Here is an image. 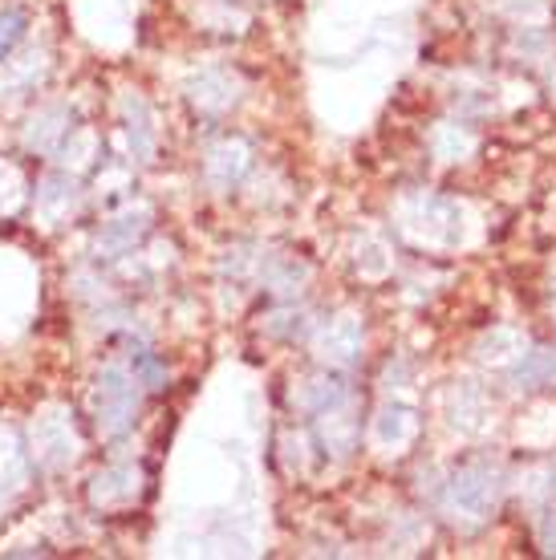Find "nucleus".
<instances>
[{"label":"nucleus","mask_w":556,"mask_h":560,"mask_svg":"<svg viewBox=\"0 0 556 560\" xmlns=\"http://www.w3.org/2000/svg\"><path fill=\"white\" fill-rule=\"evenodd\" d=\"M21 28H25V16L21 13H0V57L9 54V45L21 37Z\"/></svg>","instance_id":"f257e3e1"}]
</instances>
